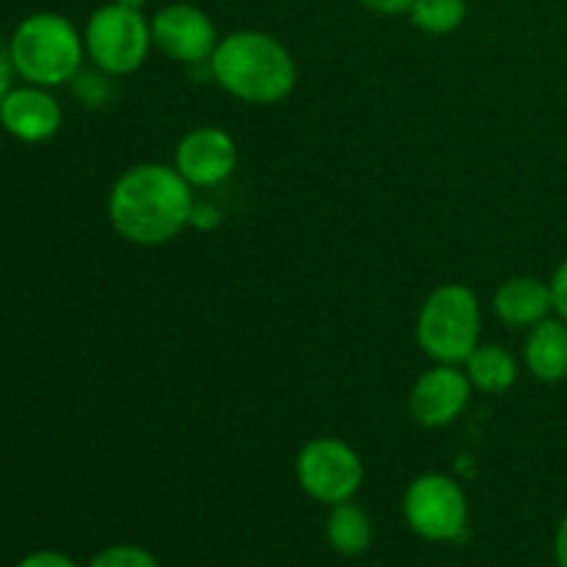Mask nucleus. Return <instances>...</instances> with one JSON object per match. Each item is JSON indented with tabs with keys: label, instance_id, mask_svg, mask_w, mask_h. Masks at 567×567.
I'll return each instance as SVG.
<instances>
[{
	"label": "nucleus",
	"instance_id": "obj_16",
	"mask_svg": "<svg viewBox=\"0 0 567 567\" xmlns=\"http://www.w3.org/2000/svg\"><path fill=\"white\" fill-rule=\"evenodd\" d=\"M408 14L419 31L432 33V37H446L463 25L468 3L465 0H415Z\"/></svg>",
	"mask_w": 567,
	"mask_h": 567
},
{
	"label": "nucleus",
	"instance_id": "obj_2",
	"mask_svg": "<svg viewBox=\"0 0 567 567\" xmlns=\"http://www.w3.org/2000/svg\"><path fill=\"white\" fill-rule=\"evenodd\" d=\"M210 72L225 92L255 105L280 103L297 86L291 53L264 31H236L219 39Z\"/></svg>",
	"mask_w": 567,
	"mask_h": 567
},
{
	"label": "nucleus",
	"instance_id": "obj_11",
	"mask_svg": "<svg viewBox=\"0 0 567 567\" xmlns=\"http://www.w3.org/2000/svg\"><path fill=\"white\" fill-rule=\"evenodd\" d=\"M61 105L44 86H14L0 100V125L25 144L48 142L59 133Z\"/></svg>",
	"mask_w": 567,
	"mask_h": 567
},
{
	"label": "nucleus",
	"instance_id": "obj_6",
	"mask_svg": "<svg viewBox=\"0 0 567 567\" xmlns=\"http://www.w3.org/2000/svg\"><path fill=\"white\" fill-rule=\"evenodd\" d=\"M404 520L430 543H454L468 529L465 491L443 474H424L404 493Z\"/></svg>",
	"mask_w": 567,
	"mask_h": 567
},
{
	"label": "nucleus",
	"instance_id": "obj_7",
	"mask_svg": "<svg viewBox=\"0 0 567 567\" xmlns=\"http://www.w3.org/2000/svg\"><path fill=\"white\" fill-rule=\"evenodd\" d=\"M297 482L319 504L352 502L363 485V463L349 443L338 437H316L297 457Z\"/></svg>",
	"mask_w": 567,
	"mask_h": 567
},
{
	"label": "nucleus",
	"instance_id": "obj_21",
	"mask_svg": "<svg viewBox=\"0 0 567 567\" xmlns=\"http://www.w3.org/2000/svg\"><path fill=\"white\" fill-rule=\"evenodd\" d=\"M415 0H360V6L369 11H374V14H382V17H393V14H404V11H410V6H413Z\"/></svg>",
	"mask_w": 567,
	"mask_h": 567
},
{
	"label": "nucleus",
	"instance_id": "obj_8",
	"mask_svg": "<svg viewBox=\"0 0 567 567\" xmlns=\"http://www.w3.org/2000/svg\"><path fill=\"white\" fill-rule=\"evenodd\" d=\"M153 44L169 59L183 64L210 61L219 33L214 20L192 3H169L153 17Z\"/></svg>",
	"mask_w": 567,
	"mask_h": 567
},
{
	"label": "nucleus",
	"instance_id": "obj_18",
	"mask_svg": "<svg viewBox=\"0 0 567 567\" xmlns=\"http://www.w3.org/2000/svg\"><path fill=\"white\" fill-rule=\"evenodd\" d=\"M72 83H75V94L86 105H100L111 94L109 81L94 75V72H78V75L72 78Z\"/></svg>",
	"mask_w": 567,
	"mask_h": 567
},
{
	"label": "nucleus",
	"instance_id": "obj_3",
	"mask_svg": "<svg viewBox=\"0 0 567 567\" xmlns=\"http://www.w3.org/2000/svg\"><path fill=\"white\" fill-rule=\"evenodd\" d=\"M9 53L22 81L53 89L70 83L81 72L86 44L64 14L39 11L14 28Z\"/></svg>",
	"mask_w": 567,
	"mask_h": 567
},
{
	"label": "nucleus",
	"instance_id": "obj_10",
	"mask_svg": "<svg viewBox=\"0 0 567 567\" xmlns=\"http://www.w3.org/2000/svg\"><path fill=\"white\" fill-rule=\"evenodd\" d=\"M471 380L457 365L437 363L424 371L410 393V413L426 430H437L463 415L471 399Z\"/></svg>",
	"mask_w": 567,
	"mask_h": 567
},
{
	"label": "nucleus",
	"instance_id": "obj_4",
	"mask_svg": "<svg viewBox=\"0 0 567 567\" xmlns=\"http://www.w3.org/2000/svg\"><path fill=\"white\" fill-rule=\"evenodd\" d=\"M482 310L471 288L460 282L435 288L419 313L415 338L432 360L460 365L480 347Z\"/></svg>",
	"mask_w": 567,
	"mask_h": 567
},
{
	"label": "nucleus",
	"instance_id": "obj_13",
	"mask_svg": "<svg viewBox=\"0 0 567 567\" xmlns=\"http://www.w3.org/2000/svg\"><path fill=\"white\" fill-rule=\"evenodd\" d=\"M524 360L537 380H567V321L546 319L532 327L524 343Z\"/></svg>",
	"mask_w": 567,
	"mask_h": 567
},
{
	"label": "nucleus",
	"instance_id": "obj_12",
	"mask_svg": "<svg viewBox=\"0 0 567 567\" xmlns=\"http://www.w3.org/2000/svg\"><path fill=\"white\" fill-rule=\"evenodd\" d=\"M493 310L507 327L540 324L554 310L551 282L540 280V277H513L498 286Z\"/></svg>",
	"mask_w": 567,
	"mask_h": 567
},
{
	"label": "nucleus",
	"instance_id": "obj_15",
	"mask_svg": "<svg viewBox=\"0 0 567 567\" xmlns=\"http://www.w3.org/2000/svg\"><path fill=\"white\" fill-rule=\"evenodd\" d=\"M465 374L471 385L485 393H504L518 380V365L515 358L498 343H480L465 360Z\"/></svg>",
	"mask_w": 567,
	"mask_h": 567
},
{
	"label": "nucleus",
	"instance_id": "obj_20",
	"mask_svg": "<svg viewBox=\"0 0 567 567\" xmlns=\"http://www.w3.org/2000/svg\"><path fill=\"white\" fill-rule=\"evenodd\" d=\"M551 297H554V310L563 321H567V258L559 264V269L551 277Z\"/></svg>",
	"mask_w": 567,
	"mask_h": 567
},
{
	"label": "nucleus",
	"instance_id": "obj_23",
	"mask_svg": "<svg viewBox=\"0 0 567 567\" xmlns=\"http://www.w3.org/2000/svg\"><path fill=\"white\" fill-rule=\"evenodd\" d=\"M554 559H557V567H567V513L559 520L557 535H554Z\"/></svg>",
	"mask_w": 567,
	"mask_h": 567
},
{
	"label": "nucleus",
	"instance_id": "obj_1",
	"mask_svg": "<svg viewBox=\"0 0 567 567\" xmlns=\"http://www.w3.org/2000/svg\"><path fill=\"white\" fill-rule=\"evenodd\" d=\"M192 216V186L175 166H131L109 194V219L114 230L142 247H158L177 238Z\"/></svg>",
	"mask_w": 567,
	"mask_h": 567
},
{
	"label": "nucleus",
	"instance_id": "obj_19",
	"mask_svg": "<svg viewBox=\"0 0 567 567\" xmlns=\"http://www.w3.org/2000/svg\"><path fill=\"white\" fill-rule=\"evenodd\" d=\"M17 567H81L66 554L53 551V548H42V551H31L28 557H22Z\"/></svg>",
	"mask_w": 567,
	"mask_h": 567
},
{
	"label": "nucleus",
	"instance_id": "obj_9",
	"mask_svg": "<svg viewBox=\"0 0 567 567\" xmlns=\"http://www.w3.org/2000/svg\"><path fill=\"white\" fill-rule=\"evenodd\" d=\"M238 147L233 136L221 127H197L186 133L175 150V169L188 181V186L210 188L225 183L236 172Z\"/></svg>",
	"mask_w": 567,
	"mask_h": 567
},
{
	"label": "nucleus",
	"instance_id": "obj_22",
	"mask_svg": "<svg viewBox=\"0 0 567 567\" xmlns=\"http://www.w3.org/2000/svg\"><path fill=\"white\" fill-rule=\"evenodd\" d=\"M14 61H11V53H9V44L0 42V100L6 97V94L11 92V83H14Z\"/></svg>",
	"mask_w": 567,
	"mask_h": 567
},
{
	"label": "nucleus",
	"instance_id": "obj_24",
	"mask_svg": "<svg viewBox=\"0 0 567 567\" xmlns=\"http://www.w3.org/2000/svg\"><path fill=\"white\" fill-rule=\"evenodd\" d=\"M114 3H120V6H127V9H136V11H142L144 6H147V0H114Z\"/></svg>",
	"mask_w": 567,
	"mask_h": 567
},
{
	"label": "nucleus",
	"instance_id": "obj_17",
	"mask_svg": "<svg viewBox=\"0 0 567 567\" xmlns=\"http://www.w3.org/2000/svg\"><path fill=\"white\" fill-rule=\"evenodd\" d=\"M86 567H161V563L147 548L120 543V546L103 548L97 557H92V563Z\"/></svg>",
	"mask_w": 567,
	"mask_h": 567
},
{
	"label": "nucleus",
	"instance_id": "obj_14",
	"mask_svg": "<svg viewBox=\"0 0 567 567\" xmlns=\"http://www.w3.org/2000/svg\"><path fill=\"white\" fill-rule=\"evenodd\" d=\"M374 540V526L369 513L354 502L336 504L327 518V543L343 557H360L371 548Z\"/></svg>",
	"mask_w": 567,
	"mask_h": 567
},
{
	"label": "nucleus",
	"instance_id": "obj_5",
	"mask_svg": "<svg viewBox=\"0 0 567 567\" xmlns=\"http://www.w3.org/2000/svg\"><path fill=\"white\" fill-rule=\"evenodd\" d=\"M83 44L100 72L131 75L147 61L150 48H153V25L142 11L105 3L89 17Z\"/></svg>",
	"mask_w": 567,
	"mask_h": 567
}]
</instances>
